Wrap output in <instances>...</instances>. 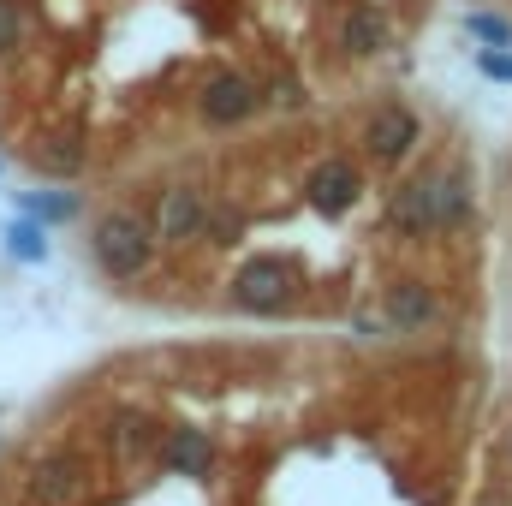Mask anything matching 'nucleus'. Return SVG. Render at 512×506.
I'll return each instance as SVG.
<instances>
[{
    "mask_svg": "<svg viewBox=\"0 0 512 506\" xmlns=\"http://www.w3.org/2000/svg\"><path fill=\"white\" fill-rule=\"evenodd\" d=\"M90 256L108 280H143L149 262H155V227L131 209H108L90 227Z\"/></svg>",
    "mask_w": 512,
    "mask_h": 506,
    "instance_id": "1",
    "label": "nucleus"
},
{
    "mask_svg": "<svg viewBox=\"0 0 512 506\" xmlns=\"http://www.w3.org/2000/svg\"><path fill=\"white\" fill-rule=\"evenodd\" d=\"M262 114V84L239 66H221L197 84V120L209 131H233V126H251Z\"/></svg>",
    "mask_w": 512,
    "mask_h": 506,
    "instance_id": "2",
    "label": "nucleus"
},
{
    "mask_svg": "<svg viewBox=\"0 0 512 506\" xmlns=\"http://www.w3.org/2000/svg\"><path fill=\"white\" fill-rule=\"evenodd\" d=\"M364 191H370V179H364V167H358L352 155H328V161H316V167H310V179H304L310 209H316V215H328V221L352 215V209L364 203Z\"/></svg>",
    "mask_w": 512,
    "mask_h": 506,
    "instance_id": "3",
    "label": "nucleus"
},
{
    "mask_svg": "<svg viewBox=\"0 0 512 506\" xmlns=\"http://www.w3.org/2000/svg\"><path fill=\"white\" fill-rule=\"evenodd\" d=\"M227 298H233L245 316H280V310L292 304V268H286L280 256H251V262L233 274Z\"/></svg>",
    "mask_w": 512,
    "mask_h": 506,
    "instance_id": "4",
    "label": "nucleus"
},
{
    "mask_svg": "<svg viewBox=\"0 0 512 506\" xmlns=\"http://www.w3.org/2000/svg\"><path fill=\"white\" fill-rule=\"evenodd\" d=\"M417 143H423L417 108H405V102H376V108H370V120H364V155H370L376 167H399Z\"/></svg>",
    "mask_w": 512,
    "mask_h": 506,
    "instance_id": "5",
    "label": "nucleus"
},
{
    "mask_svg": "<svg viewBox=\"0 0 512 506\" xmlns=\"http://www.w3.org/2000/svg\"><path fill=\"white\" fill-rule=\"evenodd\" d=\"M387 227L399 239H435L441 233V173H417L387 197Z\"/></svg>",
    "mask_w": 512,
    "mask_h": 506,
    "instance_id": "6",
    "label": "nucleus"
},
{
    "mask_svg": "<svg viewBox=\"0 0 512 506\" xmlns=\"http://www.w3.org/2000/svg\"><path fill=\"white\" fill-rule=\"evenodd\" d=\"M203 221H209V191L167 185L155 203V245H191V239H203Z\"/></svg>",
    "mask_w": 512,
    "mask_h": 506,
    "instance_id": "7",
    "label": "nucleus"
},
{
    "mask_svg": "<svg viewBox=\"0 0 512 506\" xmlns=\"http://www.w3.org/2000/svg\"><path fill=\"white\" fill-rule=\"evenodd\" d=\"M90 495V465L78 453H48L30 471V501L36 506H84Z\"/></svg>",
    "mask_w": 512,
    "mask_h": 506,
    "instance_id": "8",
    "label": "nucleus"
},
{
    "mask_svg": "<svg viewBox=\"0 0 512 506\" xmlns=\"http://www.w3.org/2000/svg\"><path fill=\"white\" fill-rule=\"evenodd\" d=\"M382 316L393 334H423V328H435L441 322V292L429 286V280H387L382 292Z\"/></svg>",
    "mask_w": 512,
    "mask_h": 506,
    "instance_id": "9",
    "label": "nucleus"
},
{
    "mask_svg": "<svg viewBox=\"0 0 512 506\" xmlns=\"http://www.w3.org/2000/svg\"><path fill=\"white\" fill-rule=\"evenodd\" d=\"M387 48H393V18H387V6L358 0V6L340 12V54H346V60H382Z\"/></svg>",
    "mask_w": 512,
    "mask_h": 506,
    "instance_id": "10",
    "label": "nucleus"
},
{
    "mask_svg": "<svg viewBox=\"0 0 512 506\" xmlns=\"http://www.w3.org/2000/svg\"><path fill=\"white\" fill-rule=\"evenodd\" d=\"M155 459H161L167 477H209L215 471V441L203 429H167L161 447H155Z\"/></svg>",
    "mask_w": 512,
    "mask_h": 506,
    "instance_id": "11",
    "label": "nucleus"
},
{
    "mask_svg": "<svg viewBox=\"0 0 512 506\" xmlns=\"http://www.w3.org/2000/svg\"><path fill=\"white\" fill-rule=\"evenodd\" d=\"M30 167H36L42 179H78V173L90 167V143H84V131H48V137H36Z\"/></svg>",
    "mask_w": 512,
    "mask_h": 506,
    "instance_id": "12",
    "label": "nucleus"
},
{
    "mask_svg": "<svg viewBox=\"0 0 512 506\" xmlns=\"http://www.w3.org/2000/svg\"><path fill=\"white\" fill-rule=\"evenodd\" d=\"M477 221V185H471V167L453 161L441 173V233H465Z\"/></svg>",
    "mask_w": 512,
    "mask_h": 506,
    "instance_id": "13",
    "label": "nucleus"
},
{
    "mask_svg": "<svg viewBox=\"0 0 512 506\" xmlns=\"http://www.w3.org/2000/svg\"><path fill=\"white\" fill-rule=\"evenodd\" d=\"M108 441H114L120 459H149V453L161 447V429H155L149 417H137V411H120L114 429H108Z\"/></svg>",
    "mask_w": 512,
    "mask_h": 506,
    "instance_id": "14",
    "label": "nucleus"
},
{
    "mask_svg": "<svg viewBox=\"0 0 512 506\" xmlns=\"http://www.w3.org/2000/svg\"><path fill=\"white\" fill-rule=\"evenodd\" d=\"M18 209H24L30 221H42V227H60V221L78 215V197H72V191H24Z\"/></svg>",
    "mask_w": 512,
    "mask_h": 506,
    "instance_id": "15",
    "label": "nucleus"
},
{
    "mask_svg": "<svg viewBox=\"0 0 512 506\" xmlns=\"http://www.w3.org/2000/svg\"><path fill=\"white\" fill-rule=\"evenodd\" d=\"M262 108H274V114H304V108H310L304 78H298V72H274V78L262 84Z\"/></svg>",
    "mask_w": 512,
    "mask_h": 506,
    "instance_id": "16",
    "label": "nucleus"
},
{
    "mask_svg": "<svg viewBox=\"0 0 512 506\" xmlns=\"http://www.w3.org/2000/svg\"><path fill=\"white\" fill-rule=\"evenodd\" d=\"M459 30H465L477 48H512V18H501V12H483V6H477V12L459 18Z\"/></svg>",
    "mask_w": 512,
    "mask_h": 506,
    "instance_id": "17",
    "label": "nucleus"
},
{
    "mask_svg": "<svg viewBox=\"0 0 512 506\" xmlns=\"http://www.w3.org/2000/svg\"><path fill=\"white\" fill-rule=\"evenodd\" d=\"M6 251L18 256V262H48V227L30 221V215L12 221V227H6Z\"/></svg>",
    "mask_w": 512,
    "mask_h": 506,
    "instance_id": "18",
    "label": "nucleus"
},
{
    "mask_svg": "<svg viewBox=\"0 0 512 506\" xmlns=\"http://www.w3.org/2000/svg\"><path fill=\"white\" fill-rule=\"evenodd\" d=\"M239 233H245V215H239L233 203L209 209V221H203V239H209V245H221V251H227V245H239Z\"/></svg>",
    "mask_w": 512,
    "mask_h": 506,
    "instance_id": "19",
    "label": "nucleus"
},
{
    "mask_svg": "<svg viewBox=\"0 0 512 506\" xmlns=\"http://www.w3.org/2000/svg\"><path fill=\"white\" fill-rule=\"evenodd\" d=\"M24 24H30L24 6H18V0H0V60H12V54L24 48Z\"/></svg>",
    "mask_w": 512,
    "mask_h": 506,
    "instance_id": "20",
    "label": "nucleus"
},
{
    "mask_svg": "<svg viewBox=\"0 0 512 506\" xmlns=\"http://www.w3.org/2000/svg\"><path fill=\"white\" fill-rule=\"evenodd\" d=\"M477 72L489 84H512V48H477Z\"/></svg>",
    "mask_w": 512,
    "mask_h": 506,
    "instance_id": "21",
    "label": "nucleus"
},
{
    "mask_svg": "<svg viewBox=\"0 0 512 506\" xmlns=\"http://www.w3.org/2000/svg\"><path fill=\"white\" fill-rule=\"evenodd\" d=\"M352 328H358V340H382V334H393V328H387V316H358Z\"/></svg>",
    "mask_w": 512,
    "mask_h": 506,
    "instance_id": "22",
    "label": "nucleus"
}]
</instances>
